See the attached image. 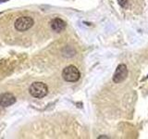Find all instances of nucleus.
<instances>
[{
  "mask_svg": "<svg viewBox=\"0 0 148 139\" xmlns=\"http://www.w3.org/2000/svg\"><path fill=\"white\" fill-rule=\"evenodd\" d=\"M30 94L35 98H43L48 93V88L45 83L42 82L32 83L29 88Z\"/></svg>",
  "mask_w": 148,
  "mask_h": 139,
  "instance_id": "f257e3e1",
  "label": "nucleus"
},
{
  "mask_svg": "<svg viewBox=\"0 0 148 139\" xmlns=\"http://www.w3.org/2000/svg\"><path fill=\"white\" fill-rule=\"evenodd\" d=\"M62 77L66 82L69 83H75L77 82L81 77L80 71L77 67L73 66V65H69L66 67L62 72Z\"/></svg>",
  "mask_w": 148,
  "mask_h": 139,
  "instance_id": "f03ea898",
  "label": "nucleus"
},
{
  "mask_svg": "<svg viewBox=\"0 0 148 139\" xmlns=\"http://www.w3.org/2000/svg\"><path fill=\"white\" fill-rule=\"evenodd\" d=\"M34 20L31 17L24 16V17H20L17 19V21H15V29L18 32H24L29 30L30 28L32 27L34 25Z\"/></svg>",
  "mask_w": 148,
  "mask_h": 139,
  "instance_id": "7ed1b4c3",
  "label": "nucleus"
},
{
  "mask_svg": "<svg viewBox=\"0 0 148 139\" xmlns=\"http://www.w3.org/2000/svg\"><path fill=\"white\" fill-rule=\"evenodd\" d=\"M128 69L125 64H119L115 71L112 80L115 83H120L125 81L128 77Z\"/></svg>",
  "mask_w": 148,
  "mask_h": 139,
  "instance_id": "20e7f679",
  "label": "nucleus"
},
{
  "mask_svg": "<svg viewBox=\"0 0 148 139\" xmlns=\"http://www.w3.org/2000/svg\"><path fill=\"white\" fill-rule=\"evenodd\" d=\"M16 102V97L9 93H4L0 95V106L3 108H7L13 105Z\"/></svg>",
  "mask_w": 148,
  "mask_h": 139,
  "instance_id": "39448f33",
  "label": "nucleus"
},
{
  "mask_svg": "<svg viewBox=\"0 0 148 139\" xmlns=\"http://www.w3.org/2000/svg\"><path fill=\"white\" fill-rule=\"evenodd\" d=\"M51 28H52V30L54 32H60L66 29V22L59 18L54 19V20L51 21Z\"/></svg>",
  "mask_w": 148,
  "mask_h": 139,
  "instance_id": "423d86ee",
  "label": "nucleus"
},
{
  "mask_svg": "<svg viewBox=\"0 0 148 139\" xmlns=\"http://www.w3.org/2000/svg\"><path fill=\"white\" fill-rule=\"evenodd\" d=\"M118 1H119V4L122 8H125L128 5V3H129V0H118Z\"/></svg>",
  "mask_w": 148,
  "mask_h": 139,
  "instance_id": "0eeeda50",
  "label": "nucleus"
}]
</instances>
